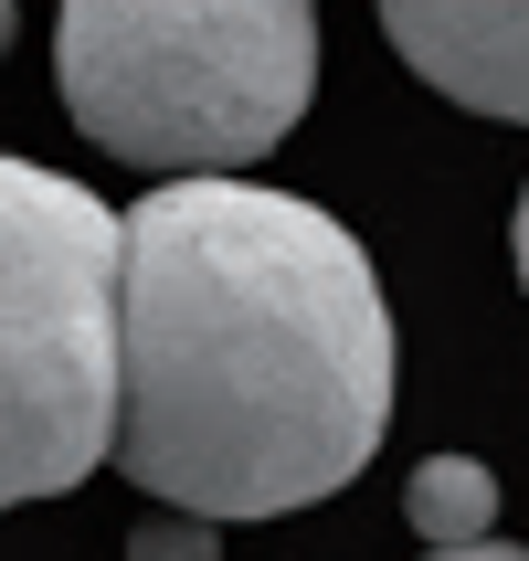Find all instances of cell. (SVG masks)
<instances>
[{
	"label": "cell",
	"mask_w": 529,
	"mask_h": 561,
	"mask_svg": "<svg viewBox=\"0 0 529 561\" xmlns=\"http://www.w3.org/2000/svg\"><path fill=\"white\" fill-rule=\"evenodd\" d=\"M392 54L467 117L529 127V0H392L381 11Z\"/></svg>",
	"instance_id": "cell-4"
},
{
	"label": "cell",
	"mask_w": 529,
	"mask_h": 561,
	"mask_svg": "<svg viewBox=\"0 0 529 561\" xmlns=\"http://www.w3.org/2000/svg\"><path fill=\"white\" fill-rule=\"evenodd\" d=\"M127 561H222V530L212 519H181V508H149L127 530Z\"/></svg>",
	"instance_id": "cell-6"
},
{
	"label": "cell",
	"mask_w": 529,
	"mask_h": 561,
	"mask_svg": "<svg viewBox=\"0 0 529 561\" xmlns=\"http://www.w3.org/2000/svg\"><path fill=\"white\" fill-rule=\"evenodd\" d=\"M424 561H529L519 540H476V551H424Z\"/></svg>",
	"instance_id": "cell-8"
},
{
	"label": "cell",
	"mask_w": 529,
	"mask_h": 561,
	"mask_svg": "<svg viewBox=\"0 0 529 561\" xmlns=\"http://www.w3.org/2000/svg\"><path fill=\"white\" fill-rule=\"evenodd\" d=\"M508 265H519V286H529V191H519V213H508Z\"/></svg>",
	"instance_id": "cell-7"
},
{
	"label": "cell",
	"mask_w": 529,
	"mask_h": 561,
	"mask_svg": "<svg viewBox=\"0 0 529 561\" xmlns=\"http://www.w3.org/2000/svg\"><path fill=\"white\" fill-rule=\"evenodd\" d=\"M117 254L127 222L85 181L0 149V508L117 456Z\"/></svg>",
	"instance_id": "cell-3"
},
{
	"label": "cell",
	"mask_w": 529,
	"mask_h": 561,
	"mask_svg": "<svg viewBox=\"0 0 529 561\" xmlns=\"http://www.w3.org/2000/svg\"><path fill=\"white\" fill-rule=\"evenodd\" d=\"M403 519L424 530V551H476V540H498V477L476 456H424L403 488Z\"/></svg>",
	"instance_id": "cell-5"
},
{
	"label": "cell",
	"mask_w": 529,
	"mask_h": 561,
	"mask_svg": "<svg viewBox=\"0 0 529 561\" xmlns=\"http://www.w3.org/2000/svg\"><path fill=\"white\" fill-rule=\"evenodd\" d=\"M117 254V456L181 519H297L392 435V308L360 233L265 181H159Z\"/></svg>",
	"instance_id": "cell-1"
},
{
	"label": "cell",
	"mask_w": 529,
	"mask_h": 561,
	"mask_svg": "<svg viewBox=\"0 0 529 561\" xmlns=\"http://www.w3.org/2000/svg\"><path fill=\"white\" fill-rule=\"evenodd\" d=\"M64 117L127 170L233 181L318 95L308 0H64Z\"/></svg>",
	"instance_id": "cell-2"
},
{
	"label": "cell",
	"mask_w": 529,
	"mask_h": 561,
	"mask_svg": "<svg viewBox=\"0 0 529 561\" xmlns=\"http://www.w3.org/2000/svg\"><path fill=\"white\" fill-rule=\"evenodd\" d=\"M11 32H22V11H11V0H0V54H11Z\"/></svg>",
	"instance_id": "cell-9"
}]
</instances>
